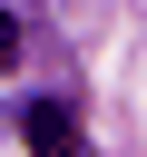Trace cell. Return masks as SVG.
I'll return each instance as SVG.
<instances>
[{"label":"cell","instance_id":"obj_1","mask_svg":"<svg viewBox=\"0 0 147 157\" xmlns=\"http://www.w3.org/2000/svg\"><path fill=\"white\" fill-rule=\"evenodd\" d=\"M20 137H29V157H78V108L69 98H29L20 108Z\"/></svg>","mask_w":147,"mask_h":157},{"label":"cell","instance_id":"obj_2","mask_svg":"<svg viewBox=\"0 0 147 157\" xmlns=\"http://www.w3.org/2000/svg\"><path fill=\"white\" fill-rule=\"evenodd\" d=\"M20 59V20H10V0H0V69Z\"/></svg>","mask_w":147,"mask_h":157}]
</instances>
